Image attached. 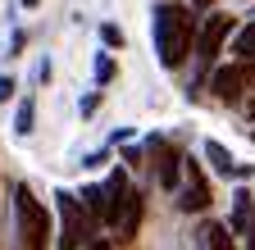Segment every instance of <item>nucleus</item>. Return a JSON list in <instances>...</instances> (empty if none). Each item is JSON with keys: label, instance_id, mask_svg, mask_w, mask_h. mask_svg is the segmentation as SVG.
Masks as SVG:
<instances>
[{"label": "nucleus", "instance_id": "6ab92c4d", "mask_svg": "<svg viewBox=\"0 0 255 250\" xmlns=\"http://www.w3.org/2000/svg\"><path fill=\"white\" fill-rule=\"evenodd\" d=\"M210 5H219V0H196V9H210Z\"/></svg>", "mask_w": 255, "mask_h": 250}, {"label": "nucleus", "instance_id": "1a4fd4ad", "mask_svg": "<svg viewBox=\"0 0 255 250\" xmlns=\"http://www.w3.org/2000/svg\"><path fill=\"white\" fill-rule=\"evenodd\" d=\"M78 200H82V209H87L91 218H101V223H110V205H105V186H87V191H82Z\"/></svg>", "mask_w": 255, "mask_h": 250}, {"label": "nucleus", "instance_id": "f03ea898", "mask_svg": "<svg viewBox=\"0 0 255 250\" xmlns=\"http://www.w3.org/2000/svg\"><path fill=\"white\" fill-rule=\"evenodd\" d=\"M14 214H18V241H23V250H46L50 246V218H46L41 200L32 196L27 186L14 191Z\"/></svg>", "mask_w": 255, "mask_h": 250}, {"label": "nucleus", "instance_id": "7ed1b4c3", "mask_svg": "<svg viewBox=\"0 0 255 250\" xmlns=\"http://www.w3.org/2000/svg\"><path fill=\"white\" fill-rule=\"evenodd\" d=\"M55 200H59V223H64V232H59V246H55V250H82V246L91 241L96 218H91V214L82 209V200H78V196H69V191H59Z\"/></svg>", "mask_w": 255, "mask_h": 250}, {"label": "nucleus", "instance_id": "f8f14e48", "mask_svg": "<svg viewBox=\"0 0 255 250\" xmlns=\"http://www.w3.org/2000/svg\"><path fill=\"white\" fill-rule=\"evenodd\" d=\"M233 46H237V55H242V59H255V23H246V27H242Z\"/></svg>", "mask_w": 255, "mask_h": 250}, {"label": "nucleus", "instance_id": "9b49d317", "mask_svg": "<svg viewBox=\"0 0 255 250\" xmlns=\"http://www.w3.org/2000/svg\"><path fill=\"white\" fill-rule=\"evenodd\" d=\"M201 237H205V246H210V250H237V246H233V232L223 228V223H205V232H201Z\"/></svg>", "mask_w": 255, "mask_h": 250}, {"label": "nucleus", "instance_id": "ddd939ff", "mask_svg": "<svg viewBox=\"0 0 255 250\" xmlns=\"http://www.w3.org/2000/svg\"><path fill=\"white\" fill-rule=\"evenodd\" d=\"M18 132H23V137L32 132V100H23V105H18Z\"/></svg>", "mask_w": 255, "mask_h": 250}, {"label": "nucleus", "instance_id": "f257e3e1", "mask_svg": "<svg viewBox=\"0 0 255 250\" xmlns=\"http://www.w3.org/2000/svg\"><path fill=\"white\" fill-rule=\"evenodd\" d=\"M191 41H196V18H191L178 0L155 5V55H159V64L182 69V59L191 55Z\"/></svg>", "mask_w": 255, "mask_h": 250}, {"label": "nucleus", "instance_id": "9d476101", "mask_svg": "<svg viewBox=\"0 0 255 250\" xmlns=\"http://www.w3.org/2000/svg\"><path fill=\"white\" fill-rule=\"evenodd\" d=\"M205 160H210V164H214V168H219L223 177H237V164H233V155L223 150L219 141H210V146H205Z\"/></svg>", "mask_w": 255, "mask_h": 250}, {"label": "nucleus", "instance_id": "39448f33", "mask_svg": "<svg viewBox=\"0 0 255 250\" xmlns=\"http://www.w3.org/2000/svg\"><path fill=\"white\" fill-rule=\"evenodd\" d=\"M255 82V59H242V64H228V69H219L214 73V96L219 100H242V91Z\"/></svg>", "mask_w": 255, "mask_h": 250}, {"label": "nucleus", "instance_id": "a211bd4d", "mask_svg": "<svg viewBox=\"0 0 255 250\" xmlns=\"http://www.w3.org/2000/svg\"><path fill=\"white\" fill-rule=\"evenodd\" d=\"M246 118H255V96H251V100H246Z\"/></svg>", "mask_w": 255, "mask_h": 250}, {"label": "nucleus", "instance_id": "dca6fc26", "mask_svg": "<svg viewBox=\"0 0 255 250\" xmlns=\"http://www.w3.org/2000/svg\"><path fill=\"white\" fill-rule=\"evenodd\" d=\"M96 105H101V91H91V96L82 100V114H96Z\"/></svg>", "mask_w": 255, "mask_h": 250}, {"label": "nucleus", "instance_id": "6e6552de", "mask_svg": "<svg viewBox=\"0 0 255 250\" xmlns=\"http://www.w3.org/2000/svg\"><path fill=\"white\" fill-rule=\"evenodd\" d=\"M114 237L119 241H132L137 237V228H141V191H128L123 196V205H119V214H114Z\"/></svg>", "mask_w": 255, "mask_h": 250}, {"label": "nucleus", "instance_id": "f3484780", "mask_svg": "<svg viewBox=\"0 0 255 250\" xmlns=\"http://www.w3.org/2000/svg\"><path fill=\"white\" fill-rule=\"evenodd\" d=\"M82 250H110V246H105V241H96V237H91V241H87Z\"/></svg>", "mask_w": 255, "mask_h": 250}, {"label": "nucleus", "instance_id": "20e7f679", "mask_svg": "<svg viewBox=\"0 0 255 250\" xmlns=\"http://www.w3.org/2000/svg\"><path fill=\"white\" fill-rule=\"evenodd\" d=\"M228 32H233V18H228V14H210L205 27L196 32V59H201L205 69L219 59V50H223V41H228Z\"/></svg>", "mask_w": 255, "mask_h": 250}, {"label": "nucleus", "instance_id": "4468645a", "mask_svg": "<svg viewBox=\"0 0 255 250\" xmlns=\"http://www.w3.org/2000/svg\"><path fill=\"white\" fill-rule=\"evenodd\" d=\"M96 78L110 82V78H114V59H96Z\"/></svg>", "mask_w": 255, "mask_h": 250}, {"label": "nucleus", "instance_id": "2eb2a0df", "mask_svg": "<svg viewBox=\"0 0 255 250\" xmlns=\"http://www.w3.org/2000/svg\"><path fill=\"white\" fill-rule=\"evenodd\" d=\"M0 100H14V78H0Z\"/></svg>", "mask_w": 255, "mask_h": 250}, {"label": "nucleus", "instance_id": "aec40b11", "mask_svg": "<svg viewBox=\"0 0 255 250\" xmlns=\"http://www.w3.org/2000/svg\"><path fill=\"white\" fill-rule=\"evenodd\" d=\"M23 5H27V9H32V5H41V0H23Z\"/></svg>", "mask_w": 255, "mask_h": 250}, {"label": "nucleus", "instance_id": "423d86ee", "mask_svg": "<svg viewBox=\"0 0 255 250\" xmlns=\"http://www.w3.org/2000/svg\"><path fill=\"white\" fill-rule=\"evenodd\" d=\"M141 155H150V160H155V177H159V186H164V191H173V186H178V177H182V155L169 146V141H146V150Z\"/></svg>", "mask_w": 255, "mask_h": 250}, {"label": "nucleus", "instance_id": "0eeeda50", "mask_svg": "<svg viewBox=\"0 0 255 250\" xmlns=\"http://www.w3.org/2000/svg\"><path fill=\"white\" fill-rule=\"evenodd\" d=\"M182 173H187V186H182V196H178V205L187 209V214H205L210 209V182H205V168L201 164H191V160H182Z\"/></svg>", "mask_w": 255, "mask_h": 250}]
</instances>
